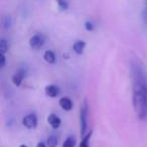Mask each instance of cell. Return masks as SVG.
I'll return each instance as SVG.
<instances>
[{"label":"cell","mask_w":147,"mask_h":147,"mask_svg":"<svg viewBox=\"0 0 147 147\" xmlns=\"http://www.w3.org/2000/svg\"><path fill=\"white\" fill-rule=\"evenodd\" d=\"M133 87V107L141 120L147 117V76L142 63L138 61L131 63Z\"/></svg>","instance_id":"1"},{"label":"cell","mask_w":147,"mask_h":147,"mask_svg":"<svg viewBox=\"0 0 147 147\" xmlns=\"http://www.w3.org/2000/svg\"><path fill=\"white\" fill-rule=\"evenodd\" d=\"M80 123H81V134L82 136H86L88 131V105L87 102L83 104L80 112Z\"/></svg>","instance_id":"2"},{"label":"cell","mask_w":147,"mask_h":147,"mask_svg":"<svg viewBox=\"0 0 147 147\" xmlns=\"http://www.w3.org/2000/svg\"><path fill=\"white\" fill-rule=\"evenodd\" d=\"M45 42V37L42 34H35L29 39V45L32 49H39Z\"/></svg>","instance_id":"3"},{"label":"cell","mask_w":147,"mask_h":147,"mask_svg":"<svg viewBox=\"0 0 147 147\" xmlns=\"http://www.w3.org/2000/svg\"><path fill=\"white\" fill-rule=\"evenodd\" d=\"M22 124L27 129H34L37 126V117L35 114H28L22 119Z\"/></svg>","instance_id":"4"},{"label":"cell","mask_w":147,"mask_h":147,"mask_svg":"<svg viewBox=\"0 0 147 147\" xmlns=\"http://www.w3.org/2000/svg\"><path fill=\"white\" fill-rule=\"evenodd\" d=\"M47 122H49V124L51 125L53 129L59 128V126H61V118H59V116H57L55 114L49 115V116L47 117Z\"/></svg>","instance_id":"5"},{"label":"cell","mask_w":147,"mask_h":147,"mask_svg":"<svg viewBox=\"0 0 147 147\" xmlns=\"http://www.w3.org/2000/svg\"><path fill=\"white\" fill-rule=\"evenodd\" d=\"M24 77H25V71H23V69H19L17 73H15L12 76L13 84H14L16 87H19L21 85V83H22Z\"/></svg>","instance_id":"6"},{"label":"cell","mask_w":147,"mask_h":147,"mask_svg":"<svg viewBox=\"0 0 147 147\" xmlns=\"http://www.w3.org/2000/svg\"><path fill=\"white\" fill-rule=\"evenodd\" d=\"M45 94H47V96L51 97V98H55V97H57L59 94V87L55 86V85L47 86L45 87Z\"/></svg>","instance_id":"7"},{"label":"cell","mask_w":147,"mask_h":147,"mask_svg":"<svg viewBox=\"0 0 147 147\" xmlns=\"http://www.w3.org/2000/svg\"><path fill=\"white\" fill-rule=\"evenodd\" d=\"M59 106L63 109L65 111H69L73 109V102L69 98L63 97L59 100Z\"/></svg>","instance_id":"8"},{"label":"cell","mask_w":147,"mask_h":147,"mask_svg":"<svg viewBox=\"0 0 147 147\" xmlns=\"http://www.w3.org/2000/svg\"><path fill=\"white\" fill-rule=\"evenodd\" d=\"M85 47H86V42L83 40H78L74 43L73 49L77 55H82L85 51Z\"/></svg>","instance_id":"9"},{"label":"cell","mask_w":147,"mask_h":147,"mask_svg":"<svg viewBox=\"0 0 147 147\" xmlns=\"http://www.w3.org/2000/svg\"><path fill=\"white\" fill-rule=\"evenodd\" d=\"M43 59L47 63H51V65L55 63L57 61V57H55V55L53 51H45L43 53Z\"/></svg>","instance_id":"10"},{"label":"cell","mask_w":147,"mask_h":147,"mask_svg":"<svg viewBox=\"0 0 147 147\" xmlns=\"http://www.w3.org/2000/svg\"><path fill=\"white\" fill-rule=\"evenodd\" d=\"M8 49H9V45H8V41L6 39H1L0 41V53H6L8 51Z\"/></svg>","instance_id":"11"},{"label":"cell","mask_w":147,"mask_h":147,"mask_svg":"<svg viewBox=\"0 0 147 147\" xmlns=\"http://www.w3.org/2000/svg\"><path fill=\"white\" fill-rule=\"evenodd\" d=\"M59 140H57V137L55 135H51L47 138V146L49 147H57Z\"/></svg>","instance_id":"12"},{"label":"cell","mask_w":147,"mask_h":147,"mask_svg":"<svg viewBox=\"0 0 147 147\" xmlns=\"http://www.w3.org/2000/svg\"><path fill=\"white\" fill-rule=\"evenodd\" d=\"M91 134H92V131H90L89 133H87L86 136L83 137V140L80 144V147H90V145H89V141H90V138H91Z\"/></svg>","instance_id":"13"},{"label":"cell","mask_w":147,"mask_h":147,"mask_svg":"<svg viewBox=\"0 0 147 147\" xmlns=\"http://www.w3.org/2000/svg\"><path fill=\"white\" fill-rule=\"evenodd\" d=\"M76 146V140L74 137H67L63 142V147H75Z\"/></svg>","instance_id":"14"},{"label":"cell","mask_w":147,"mask_h":147,"mask_svg":"<svg viewBox=\"0 0 147 147\" xmlns=\"http://www.w3.org/2000/svg\"><path fill=\"white\" fill-rule=\"evenodd\" d=\"M11 23H12V20H11V17L9 15H6V16L3 17L2 19V24L4 28H9L11 26Z\"/></svg>","instance_id":"15"},{"label":"cell","mask_w":147,"mask_h":147,"mask_svg":"<svg viewBox=\"0 0 147 147\" xmlns=\"http://www.w3.org/2000/svg\"><path fill=\"white\" fill-rule=\"evenodd\" d=\"M57 3L61 10H67L69 8V3L67 0H57Z\"/></svg>","instance_id":"16"},{"label":"cell","mask_w":147,"mask_h":147,"mask_svg":"<svg viewBox=\"0 0 147 147\" xmlns=\"http://www.w3.org/2000/svg\"><path fill=\"white\" fill-rule=\"evenodd\" d=\"M142 20L144 25L147 26V0H145V5H144V8L142 10Z\"/></svg>","instance_id":"17"},{"label":"cell","mask_w":147,"mask_h":147,"mask_svg":"<svg viewBox=\"0 0 147 147\" xmlns=\"http://www.w3.org/2000/svg\"><path fill=\"white\" fill-rule=\"evenodd\" d=\"M5 63H6L5 55H4V53H0V67H1V69H2V67H5Z\"/></svg>","instance_id":"18"},{"label":"cell","mask_w":147,"mask_h":147,"mask_svg":"<svg viewBox=\"0 0 147 147\" xmlns=\"http://www.w3.org/2000/svg\"><path fill=\"white\" fill-rule=\"evenodd\" d=\"M85 28L88 31H93L94 30V24H93L91 21H86V23H85Z\"/></svg>","instance_id":"19"},{"label":"cell","mask_w":147,"mask_h":147,"mask_svg":"<svg viewBox=\"0 0 147 147\" xmlns=\"http://www.w3.org/2000/svg\"><path fill=\"white\" fill-rule=\"evenodd\" d=\"M36 147H47V146H45V144L43 142H39Z\"/></svg>","instance_id":"20"},{"label":"cell","mask_w":147,"mask_h":147,"mask_svg":"<svg viewBox=\"0 0 147 147\" xmlns=\"http://www.w3.org/2000/svg\"><path fill=\"white\" fill-rule=\"evenodd\" d=\"M19 147H27V146H26V145H25V144H22V145H20V146H19Z\"/></svg>","instance_id":"21"}]
</instances>
